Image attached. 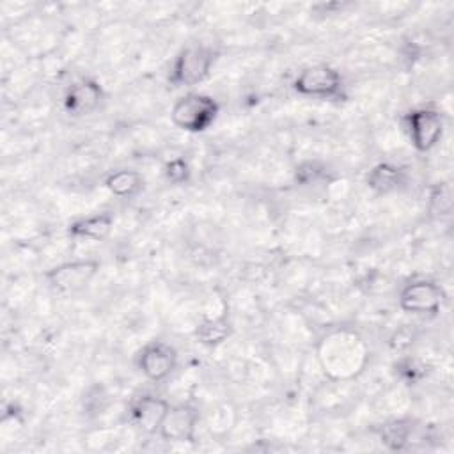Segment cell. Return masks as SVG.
<instances>
[{"instance_id": "ac0fdd59", "label": "cell", "mask_w": 454, "mask_h": 454, "mask_svg": "<svg viewBox=\"0 0 454 454\" xmlns=\"http://www.w3.org/2000/svg\"><path fill=\"white\" fill-rule=\"evenodd\" d=\"M163 172H165V177L172 184H183L190 177V167H188V163L183 158H174V160L167 161Z\"/></svg>"}, {"instance_id": "9a60e30c", "label": "cell", "mask_w": 454, "mask_h": 454, "mask_svg": "<svg viewBox=\"0 0 454 454\" xmlns=\"http://www.w3.org/2000/svg\"><path fill=\"white\" fill-rule=\"evenodd\" d=\"M413 420L410 419H394L385 424H381L376 433L380 442L388 449V450H404L411 434H413Z\"/></svg>"}, {"instance_id": "30bf717a", "label": "cell", "mask_w": 454, "mask_h": 454, "mask_svg": "<svg viewBox=\"0 0 454 454\" xmlns=\"http://www.w3.org/2000/svg\"><path fill=\"white\" fill-rule=\"evenodd\" d=\"M103 99H105L103 87L92 78H83L67 87L62 105L67 115L85 117L96 112L103 103Z\"/></svg>"}, {"instance_id": "9c48e42d", "label": "cell", "mask_w": 454, "mask_h": 454, "mask_svg": "<svg viewBox=\"0 0 454 454\" xmlns=\"http://www.w3.org/2000/svg\"><path fill=\"white\" fill-rule=\"evenodd\" d=\"M137 365L149 381L160 383L176 371L177 351L163 340H151L138 351Z\"/></svg>"}, {"instance_id": "4fadbf2b", "label": "cell", "mask_w": 454, "mask_h": 454, "mask_svg": "<svg viewBox=\"0 0 454 454\" xmlns=\"http://www.w3.org/2000/svg\"><path fill=\"white\" fill-rule=\"evenodd\" d=\"M404 181H406V172L401 167L388 161H381L374 165L365 177L367 186L376 193H390L401 188Z\"/></svg>"}, {"instance_id": "6da1fadb", "label": "cell", "mask_w": 454, "mask_h": 454, "mask_svg": "<svg viewBox=\"0 0 454 454\" xmlns=\"http://www.w3.org/2000/svg\"><path fill=\"white\" fill-rule=\"evenodd\" d=\"M369 356L367 342L351 328L330 330L317 344V362L333 381H348L362 374Z\"/></svg>"}, {"instance_id": "3957f363", "label": "cell", "mask_w": 454, "mask_h": 454, "mask_svg": "<svg viewBox=\"0 0 454 454\" xmlns=\"http://www.w3.org/2000/svg\"><path fill=\"white\" fill-rule=\"evenodd\" d=\"M215 60L216 51L211 46L190 44L174 59L168 82L174 87H195L209 76Z\"/></svg>"}, {"instance_id": "ba28073f", "label": "cell", "mask_w": 454, "mask_h": 454, "mask_svg": "<svg viewBox=\"0 0 454 454\" xmlns=\"http://www.w3.org/2000/svg\"><path fill=\"white\" fill-rule=\"evenodd\" d=\"M199 426V410L193 404H170L158 436L170 443H193Z\"/></svg>"}, {"instance_id": "e0dca14e", "label": "cell", "mask_w": 454, "mask_h": 454, "mask_svg": "<svg viewBox=\"0 0 454 454\" xmlns=\"http://www.w3.org/2000/svg\"><path fill=\"white\" fill-rule=\"evenodd\" d=\"M427 211L433 218H449L452 213V190L449 183H436L429 190Z\"/></svg>"}, {"instance_id": "8fae6325", "label": "cell", "mask_w": 454, "mask_h": 454, "mask_svg": "<svg viewBox=\"0 0 454 454\" xmlns=\"http://www.w3.org/2000/svg\"><path fill=\"white\" fill-rule=\"evenodd\" d=\"M170 408V403L154 394L137 397L129 406V419L145 434H158L160 426Z\"/></svg>"}, {"instance_id": "5b68a950", "label": "cell", "mask_w": 454, "mask_h": 454, "mask_svg": "<svg viewBox=\"0 0 454 454\" xmlns=\"http://www.w3.org/2000/svg\"><path fill=\"white\" fill-rule=\"evenodd\" d=\"M445 301V291L440 284L429 278L408 282L399 293V307L413 316L434 317L440 314Z\"/></svg>"}, {"instance_id": "277c9868", "label": "cell", "mask_w": 454, "mask_h": 454, "mask_svg": "<svg viewBox=\"0 0 454 454\" xmlns=\"http://www.w3.org/2000/svg\"><path fill=\"white\" fill-rule=\"evenodd\" d=\"M293 89L300 96L316 99H337L344 96V80L340 73L328 64L303 67L293 80Z\"/></svg>"}, {"instance_id": "d6986e66", "label": "cell", "mask_w": 454, "mask_h": 454, "mask_svg": "<svg viewBox=\"0 0 454 454\" xmlns=\"http://www.w3.org/2000/svg\"><path fill=\"white\" fill-rule=\"evenodd\" d=\"M321 174H323V168L316 161H305L300 167H296V181L301 184L317 181Z\"/></svg>"}, {"instance_id": "2e32d148", "label": "cell", "mask_w": 454, "mask_h": 454, "mask_svg": "<svg viewBox=\"0 0 454 454\" xmlns=\"http://www.w3.org/2000/svg\"><path fill=\"white\" fill-rule=\"evenodd\" d=\"M142 184H144L142 174L137 170H131V168L114 170L105 179V186L108 188V192L121 199L133 197L135 193H138L142 190Z\"/></svg>"}, {"instance_id": "5bb4252c", "label": "cell", "mask_w": 454, "mask_h": 454, "mask_svg": "<svg viewBox=\"0 0 454 454\" xmlns=\"http://www.w3.org/2000/svg\"><path fill=\"white\" fill-rule=\"evenodd\" d=\"M231 321H229V309L227 305L216 314V316H207L204 317L199 326L195 328V337L199 339L200 344L204 346H218L223 340H227V337L231 335Z\"/></svg>"}, {"instance_id": "8992f818", "label": "cell", "mask_w": 454, "mask_h": 454, "mask_svg": "<svg viewBox=\"0 0 454 454\" xmlns=\"http://www.w3.org/2000/svg\"><path fill=\"white\" fill-rule=\"evenodd\" d=\"M96 259H74L60 262L43 273L46 284L57 293H76L90 284L99 271Z\"/></svg>"}, {"instance_id": "7c38bea8", "label": "cell", "mask_w": 454, "mask_h": 454, "mask_svg": "<svg viewBox=\"0 0 454 454\" xmlns=\"http://www.w3.org/2000/svg\"><path fill=\"white\" fill-rule=\"evenodd\" d=\"M112 229H114V215L110 211H101V213H94L71 222L67 227V232L73 238L103 241L110 236Z\"/></svg>"}, {"instance_id": "52a82bcc", "label": "cell", "mask_w": 454, "mask_h": 454, "mask_svg": "<svg viewBox=\"0 0 454 454\" xmlns=\"http://www.w3.org/2000/svg\"><path fill=\"white\" fill-rule=\"evenodd\" d=\"M404 122L410 142L419 153L431 151L443 135V115L431 106H419L410 110L404 117Z\"/></svg>"}, {"instance_id": "7a4b0ae2", "label": "cell", "mask_w": 454, "mask_h": 454, "mask_svg": "<svg viewBox=\"0 0 454 454\" xmlns=\"http://www.w3.org/2000/svg\"><path fill=\"white\" fill-rule=\"evenodd\" d=\"M220 106L215 98L202 92H188L174 103L170 119L174 126L188 133L206 131L216 119Z\"/></svg>"}]
</instances>
